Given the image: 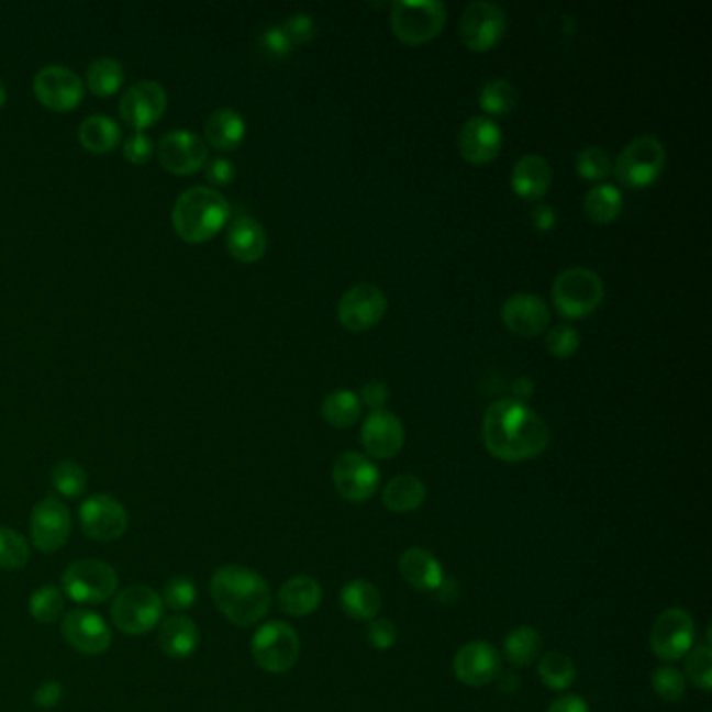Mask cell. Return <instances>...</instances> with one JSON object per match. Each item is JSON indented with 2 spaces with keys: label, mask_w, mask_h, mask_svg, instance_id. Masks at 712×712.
<instances>
[{
  "label": "cell",
  "mask_w": 712,
  "mask_h": 712,
  "mask_svg": "<svg viewBox=\"0 0 712 712\" xmlns=\"http://www.w3.org/2000/svg\"><path fill=\"white\" fill-rule=\"evenodd\" d=\"M482 441L498 460H533L547 449L549 429L533 408L519 399L505 398L487 408Z\"/></svg>",
  "instance_id": "1"
},
{
  "label": "cell",
  "mask_w": 712,
  "mask_h": 712,
  "mask_svg": "<svg viewBox=\"0 0 712 712\" xmlns=\"http://www.w3.org/2000/svg\"><path fill=\"white\" fill-rule=\"evenodd\" d=\"M210 591L215 608L236 627L259 623L272 607L268 581L247 566H220L211 577Z\"/></svg>",
  "instance_id": "2"
},
{
  "label": "cell",
  "mask_w": 712,
  "mask_h": 712,
  "mask_svg": "<svg viewBox=\"0 0 712 712\" xmlns=\"http://www.w3.org/2000/svg\"><path fill=\"white\" fill-rule=\"evenodd\" d=\"M231 218V203L220 190L210 187L187 189L174 203L171 222L180 238L203 243L224 229Z\"/></svg>",
  "instance_id": "3"
},
{
  "label": "cell",
  "mask_w": 712,
  "mask_h": 712,
  "mask_svg": "<svg viewBox=\"0 0 712 712\" xmlns=\"http://www.w3.org/2000/svg\"><path fill=\"white\" fill-rule=\"evenodd\" d=\"M552 299L560 314L579 320L602 305L604 282L589 268H566L552 285Z\"/></svg>",
  "instance_id": "4"
},
{
  "label": "cell",
  "mask_w": 712,
  "mask_h": 712,
  "mask_svg": "<svg viewBox=\"0 0 712 712\" xmlns=\"http://www.w3.org/2000/svg\"><path fill=\"white\" fill-rule=\"evenodd\" d=\"M667 164V148L656 136H637L623 148L612 164L619 182L628 189H646L658 180Z\"/></svg>",
  "instance_id": "5"
},
{
  "label": "cell",
  "mask_w": 712,
  "mask_h": 712,
  "mask_svg": "<svg viewBox=\"0 0 712 712\" xmlns=\"http://www.w3.org/2000/svg\"><path fill=\"white\" fill-rule=\"evenodd\" d=\"M447 20L440 0H399L391 2V27L399 41L424 44L437 38Z\"/></svg>",
  "instance_id": "6"
},
{
  "label": "cell",
  "mask_w": 712,
  "mask_h": 712,
  "mask_svg": "<svg viewBox=\"0 0 712 712\" xmlns=\"http://www.w3.org/2000/svg\"><path fill=\"white\" fill-rule=\"evenodd\" d=\"M118 572L103 560L86 558L67 566L62 577L65 596L78 604H103L118 591Z\"/></svg>",
  "instance_id": "7"
},
{
  "label": "cell",
  "mask_w": 712,
  "mask_h": 712,
  "mask_svg": "<svg viewBox=\"0 0 712 712\" xmlns=\"http://www.w3.org/2000/svg\"><path fill=\"white\" fill-rule=\"evenodd\" d=\"M162 596L145 586H132L118 593L111 607V621L126 635H145L164 616Z\"/></svg>",
  "instance_id": "8"
},
{
  "label": "cell",
  "mask_w": 712,
  "mask_h": 712,
  "mask_svg": "<svg viewBox=\"0 0 712 712\" xmlns=\"http://www.w3.org/2000/svg\"><path fill=\"white\" fill-rule=\"evenodd\" d=\"M299 635L289 623L272 621L255 631L252 652L257 667L280 675L293 669L299 660Z\"/></svg>",
  "instance_id": "9"
},
{
  "label": "cell",
  "mask_w": 712,
  "mask_h": 712,
  "mask_svg": "<svg viewBox=\"0 0 712 712\" xmlns=\"http://www.w3.org/2000/svg\"><path fill=\"white\" fill-rule=\"evenodd\" d=\"M505 27H508V22H505V13L500 4L487 2V0L472 2L461 13V43L475 53H487L496 44H500L503 34H505Z\"/></svg>",
  "instance_id": "10"
},
{
  "label": "cell",
  "mask_w": 712,
  "mask_h": 712,
  "mask_svg": "<svg viewBox=\"0 0 712 712\" xmlns=\"http://www.w3.org/2000/svg\"><path fill=\"white\" fill-rule=\"evenodd\" d=\"M127 523L130 519L124 503L109 493L90 496L80 505V524L86 537L92 542L111 544L120 539L127 531Z\"/></svg>",
  "instance_id": "11"
},
{
  "label": "cell",
  "mask_w": 712,
  "mask_h": 712,
  "mask_svg": "<svg viewBox=\"0 0 712 712\" xmlns=\"http://www.w3.org/2000/svg\"><path fill=\"white\" fill-rule=\"evenodd\" d=\"M696 639V625L683 608L665 610L649 633L652 652L667 663H675L688 656Z\"/></svg>",
  "instance_id": "12"
},
{
  "label": "cell",
  "mask_w": 712,
  "mask_h": 712,
  "mask_svg": "<svg viewBox=\"0 0 712 712\" xmlns=\"http://www.w3.org/2000/svg\"><path fill=\"white\" fill-rule=\"evenodd\" d=\"M333 481L343 500L366 502L377 493L380 472L370 458L357 452H345L333 466Z\"/></svg>",
  "instance_id": "13"
},
{
  "label": "cell",
  "mask_w": 712,
  "mask_h": 712,
  "mask_svg": "<svg viewBox=\"0 0 712 712\" xmlns=\"http://www.w3.org/2000/svg\"><path fill=\"white\" fill-rule=\"evenodd\" d=\"M387 312V297L377 285L359 282L341 297L338 301V322L352 331L361 333L372 329Z\"/></svg>",
  "instance_id": "14"
},
{
  "label": "cell",
  "mask_w": 712,
  "mask_h": 712,
  "mask_svg": "<svg viewBox=\"0 0 712 712\" xmlns=\"http://www.w3.org/2000/svg\"><path fill=\"white\" fill-rule=\"evenodd\" d=\"M62 635L67 646L78 649L86 656L105 654L113 642L111 627L107 625L105 619L86 608H74L65 614Z\"/></svg>",
  "instance_id": "15"
},
{
  "label": "cell",
  "mask_w": 712,
  "mask_h": 712,
  "mask_svg": "<svg viewBox=\"0 0 712 712\" xmlns=\"http://www.w3.org/2000/svg\"><path fill=\"white\" fill-rule=\"evenodd\" d=\"M71 535L69 510L57 498H44L36 503L30 516V537L44 554L59 552Z\"/></svg>",
  "instance_id": "16"
},
{
  "label": "cell",
  "mask_w": 712,
  "mask_h": 712,
  "mask_svg": "<svg viewBox=\"0 0 712 712\" xmlns=\"http://www.w3.org/2000/svg\"><path fill=\"white\" fill-rule=\"evenodd\" d=\"M34 92L41 103L55 111H69L85 97L82 78L65 65H44L34 76Z\"/></svg>",
  "instance_id": "17"
},
{
  "label": "cell",
  "mask_w": 712,
  "mask_h": 712,
  "mask_svg": "<svg viewBox=\"0 0 712 712\" xmlns=\"http://www.w3.org/2000/svg\"><path fill=\"white\" fill-rule=\"evenodd\" d=\"M159 162L174 174H192L208 162V143L192 130H169L159 141Z\"/></svg>",
  "instance_id": "18"
},
{
  "label": "cell",
  "mask_w": 712,
  "mask_h": 712,
  "mask_svg": "<svg viewBox=\"0 0 712 712\" xmlns=\"http://www.w3.org/2000/svg\"><path fill=\"white\" fill-rule=\"evenodd\" d=\"M168 107V92L166 88L155 80H141L130 86L122 101H120V115L124 122L136 130L155 124Z\"/></svg>",
  "instance_id": "19"
},
{
  "label": "cell",
  "mask_w": 712,
  "mask_h": 712,
  "mask_svg": "<svg viewBox=\"0 0 712 712\" xmlns=\"http://www.w3.org/2000/svg\"><path fill=\"white\" fill-rule=\"evenodd\" d=\"M359 440H361L364 449L372 458L389 460L401 452L403 441H405V431H403V424H401L398 414L382 408V410H372L366 416L361 424Z\"/></svg>",
  "instance_id": "20"
},
{
  "label": "cell",
  "mask_w": 712,
  "mask_h": 712,
  "mask_svg": "<svg viewBox=\"0 0 712 712\" xmlns=\"http://www.w3.org/2000/svg\"><path fill=\"white\" fill-rule=\"evenodd\" d=\"M500 652L489 642L481 639L464 644L454 656V672L458 681L470 688H482L496 681V677L500 675Z\"/></svg>",
  "instance_id": "21"
},
{
  "label": "cell",
  "mask_w": 712,
  "mask_h": 712,
  "mask_svg": "<svg viewBox=\"0 0 712 712\" xmlns=\"http://www.w3.org/2000/svg\"><path fill=\"white\" fill-rule=\"evenodd\" d=\"M502 127L487 115L470 118L460 130L458 148L461 157L470 164L485 166L491 164L502 151Z\"/></svg>",
  "instance_id": "22"
},
{
  "label": "cell",
  "mask_w": 712,
  "mask_h": 712,
  "mask_svg": "<svg viewBox=\"0 0 712 712\" xmlns=\"http://www.w3.org/2000/svg\"><path fill=\"white\" fill-rule=\"evenodd\" d=\"M502 320L514 335L537 336L549 324V310L539 294H510L503 301Z\"/></svg>",
  "instance_id": "23"
},
{
  "label": "cell",
  "mask_w": 712,
  "mask_h": 712,
  "mask_svg": "<svg viewBox=\"0 0 712 712\" xmlns=\"http://www.w3.org/2000/svg\"><path fill=\"white\" fill-rule=\"evenodd\" d=\"M399 572L403 581L416 591H437L443 583L440 560L424 547H410L399 558Z\"/></svg>",
  "instance_id": "24"
},
{
  "label": "cell",
  "mask_w": 712,
  "mask_h": 712,
  "mask_svg": "<svg viewBox=\"0 0 712 712\" xmlns=\"http://www.w3.org/2000/svg\"><path fill=\"white\" fill-rule=\"evenodd\" d=\"M226 245L232 257H236L238 262L252 264L257 262L268 247V238H266V231L264 226L249 215H241L232 220L231 229L226 234Z\"/></svg>",
  "instance_id": "25"
},
{
  "label": "cell",
  "mask_w": 712,
  "mask_h": 712,
  "mask_svg": "<svg viewBox=\"0 0 712 712\" xmlns=\"http://www.w3.org/2000/svg\"><path fill=\"white\" fill-rule=\"evenodd\" d=\"M157 642L166 656L174 660H185L199 648L201 635H199V628L192 619L185 614H176L162 623L159 633H157Z\"/></svg>",
  "instance_id": "26"
},
{
  "label": "cell",
  "mask_w": 712,
  "mask_h": 712,
  "mask_svg": "<svg viewBox=\"0 0 712 712\" xmlns=\"http://www.w3.org/2000/svg\"><path fill=\"white\" fill-rule=\"evenodd\" d=\"M552 185V168L542 155H524L512 169V189L526 201L542 199Z\"/></svg>",
  "instance_id": "27"
},
{
  "label": "cell",
  "mask_w": 712,
  "mask_h": 712,
  "mask_svg": "<svg viewBox=\"0 0 712 712\" xmlns=\"http://www.w3.org/2000/svg\"><path fill=\"white\" fill-rule=\"evenodd\" d=\"M320 602L322 587L308 575H294L278 591V607L291 616H308L318 610Z\"/></svg>",
  "instance_id": "28"
},
{
  "label": "cell",
  "mask_w": 712,
  "mask_h": 712,
  "mask_svg": "<svg viewBox=\"0 0 712 712\" xmlns=\"http://www.w3.org/2000/svg\"><path fill=\"white\" fill-rule=\"evenodd\" d=\"M245 120L238 111L231 107H220L211 113L205 122V138L211 147L218 151H232L238 147L245 138Z\"/></svg>",
  "instance_id": "29"
},
{
  "label": "cell",
  "mask_w": 712,
  "mask_h": 712,
  "mask_svg": "<svg viewBox=\"0 0 712 712\" xmlns=\"http://www.w3.org/2000/svg\"><path fill=\"white\" fill-rule=\"evenodd\" d=\"M338 602L347 616H352L354 621H368V623L377 619L382 607L377 587L366 579H354L343 587Z\"/></svg>",
  "instance_id": "30"
},
{
  "label": "cell",
  "mask_w": 712,
  "mask_h": 712,
  "mask_svg": "<svg viewBox=\"0 0 712 712\" xmlns=\"http://www.w3.org/2000/svg\"><path fill=\"white\" fill-rule=\"evenodd\" d=\"M424 500H426V487L414 475H399L387 482L382 491V502L387 505V510L398 514L419 510Z\"/></svg>",
  "instance_id": "31"
},
{
  "label": "cell",
  "mask_w": 712,
  "mask_h": 712,
  "mask_svg": "<svg viewBox=\"0 0 712 712\" xmlns=\"http://www.w3.org/2000/svg\"><path fill=\"white\" fill-rule=\"evenodd\" d=\"M80 143L92 153H109L120 143V126L103 113H94L80 124Z\"/></svg>",
  "instance_id": "32"
},
{
  "label": "cell",
  "mask_w": 712,
  "mask_h": 712,
  "mask_svg": "<svg viewBox=\"0 0 712 712\" xmlns=\"http://www.w3.org/2000/svg\"><path fill=\"white\" fill-rule=\"evenodd\" d=\"M583 208L591 222L608 224L614 222L623 210V194L612 185H596L587 192Z\"/></svg>",
  "instance_id": "33"
},
{
  "label": "cell",
  "mask_w": 712,
  "mask_h": 712,
  "mask_svg": "<svg viewBox=\"0 0 712 712\" xmlns=\"http://www.w3.org/2000/svg\"><path fill=\"white\" fill-rule=\"evenodd\" d=\"M505 660L514 667H529L542 654V635L533 627L514 628L503 642Z\"/></svg>",
  "instance_id": "34"
},
{
  "label": "cell",
  "mask_w": 712,
  "mask_h": 712,
  "mask_svg": "<svg viewBox=\"0 0 712 712\" xmlns=\"http://www.w3.org/2000/svg\"><path fill=\"white\" fill-rule=\"evenodd\" d=\"M322 416L336 429H347L361 416V401L354 391L336 389L322 401Z\"/></svg>",
  "instance_id": "35"
},
{
  "label": "cell",
  "mask_w": 712,
  "mask_h": 712,
  "mask_svg": "<svg viewBox=\"0 0 712 712\" xmlns=\"http://www.w3.org/2000/svg\"><path fill=\"white\" fill-rule=\"evenodd\" d=\"M122 82H124V65L113 57L94 59L86 71V85L97 97L113 94Z\"/></svg>",
  "instance_id": "36"
},
{
  "label": "cell",
  "mask_w": 712,
  "mask_h": 712,
  "mask_svg": "<svg viewBox=\"0 0 712 712\" xmlns=\"http://www.w3.org/2000/svg\"><path fill=\"white\" fill-rule=\"evenodd\" d=\"M539 679L549 690H568L577 679L575 663L563 652H547L539 660Z\"/></svg>",
  "instance_id": "37"
},
{
  "label": "cell",
  "mask_w": 712,
  "mask_h": 712,
  "mask_svg": "<svg viewBox=\"0 0 712 712\" xmlns=\"http://www.w3.org/2000/svg\"><path fill=\"white\" fill-rule=\"evenodd\" d=\"M516 99H519L516 88L502 78L487 80L482 85L481 94H479L482 111L487 115H496V118L508 115L516 107Z\"/></svg>",
  "instance_id": "38"
},
{
  "label": "cell",
  "mask_w": 712,
  "mask_h": 712,
  "mask_svg": "<svg viewBox=\"0 0 712 712\" xmlns=\"http://www.w3.org/2000/svg\"><path fill=\"white\" fill-rule=\"evenodd\" d=\"M27 608L34 621L51 625L64 614L65 593L57 586H43L32 593Z\"/></svg>",
  "instance_id": "39"
},
{
  "label": "cell",
  "mask_w": 712,
  "mask_h": 712,
  "mask_svg": "<svg viewBox=\"0 0 712 712\" xmlns=\"http://www.w3.org/2000/svg\"><path fill=\"white\" fill-rule=\"evenodd\" d=\"M51 481L64 498L76 500L85 493L88 477H86L85 468L78 461L64 460L53 468Z\"/></svg>",
  "instance_id": "40"
},
{
  "label": "cell",
  "mask_w": 712,
  "mask_h": 712,
  "mask_svg": "<svg viewBox=\"0 0 712 712\" xmlns=\"http://www.w3.org/2000/svg\"><path fill=\"white\" fill-rule=\"evenodd\" d=\"M30 560V544L22 533L0 526V568L2 570H18L27 565Z\"/></svg>",
  "instance_id": "41"
},
{
  "label": "cell",
  "mask_w": 712,
  "mask_h": 712,
  "mask_svg": "<svg viewBox=\"0 0 712 712\" xmlns=\"http://www.w3.org/2000/svg\"><path fill=\"white\" fill-rule=\"evenodd\" d=\"M698 690L709 691L712 688V649L711 646H698L688 652L686 660V681Z\"/></svg>",
  "instance_id": "42"
},
{
  "label": "cell",
  "mask_w": 712,
  "mask_h": 712,
  "mask_svg": "<svg viewBox=\"0 0 712 712\" xmlns=\"http://www.w3.org/2000/svg\"><path fill=\"white\" fill-rule=\"evenodd\" d=\"M575 168L586 180H602L612 174V159L602 147H586L577 155Z\"/></svg>",
  "instance_id": "43"
},
{
  "label": "cell",
  "mask_w": 712,
  "mask_h": 712,
  "mask_svg": "<svg viewBox=\"0 0 712 712\" xmlns=\"http://www.w3.org/2000/svg\"><path fill=\"white\" fill-rule=\"evenodd\" d=\"M686 686L688 683L683 672L675 667H660L652 675V690L656 691V696L663 698L665 702L681 700L686 693Z\"/></svg>",
  "instance_id": "44"
},
{
  "label": "cell",
  "mask_w": 712,
  "mask_h": 712,
  "mask_svg": "<svg viewBox=\"0 0 712 712\" xmlns=\"http://www.w3.org/2000/svg\"><path fill=\"white\" fill-rule=\"evenodd\" d=\"M164 607H168L174 612H185L197 602V587L190 581L189 577H174L169 579L164 587Z\"/></svg>",
  "instance_id": "45"
},
{
  "label": "cell",
  "mask_w": 712,
  "mask_h": 712,
  "mask_svg": "<svg viewBox=\"0 0 712 712\" xmlns=\"http://www.w3.org/2000/svg\"><path fill=\"white\" fill-rule=\"evenodd\" d=\"M579 333L570 324H558L545 336V347L554 357H570L579 349Z\"/></svg>",
  "instance_id": "46"
},
{
  "label": "cell",
  "mask_w": 712,
  "mask_h": 712,
  "mask_svg": "<svg viewBox=\"0 0 712 712\" xmlns=\"http://www.w3.org/2000/svg\"><path fill=\"white\" fill-rule=\"evenodd\" d=\"M280 27L285 32V36L289 38L291 46H301V44H308L310 41H314L315 22L310 15H305V13H294Z\"/></svg>",
  "instance_id": "47"
},
{
  "label": "cell",
  "mask_w": 712,
  "mask_h": 712,
  "mask_svg": "<svg viewBox=\"0 0 712 712\" xmlns=\"http://www.w3.org/2000/svg\"><path fill=\"white\" fill-rule=\"evenodd\" d=\"M366 639L375 649H389L398 639V628L389 619H372L366 627Z\"/></svg>",
  "instance_id": "48"
},
{
  "label": "cell",
  "mask_w": 712,
  "mask_h": 712,
  "mask_svg": "<svg viewBox=\"0 0 712 712\" xmlns=\"http://www.w3.org/2000/svg\"><path fill=\"white\" fill-rule=\"evenodd\" d=\"M153 153H155V145L147 132H143V130H136L134 134H130L124 143V155L132 164H147L148 159L153 157Z\"/></svg>",
  "instance_id": "49"
},
{
  "label": "cell",
  "mask_w": 712,
  "mask_h": 712,
  "mask_svg": "<svg viewBox=\"0 0 712 712\" xmlns=\"http://www.w3.org/2000/svg\"><path fill=\"white\" fill-rule=\"evenodd\" d=\"M259 44H262V48H264L268 55H272V57H287V55L291 53V48H293L291 43H289V38L285 36L282 27H268V30L262 34Z\"/></svg>",
  "instance_id": "50"
},
{
  "label": "cell",
  "mask_w": 712,
  "mask_h": 712,
  "mask_svg": "<svg viewBox=\"0 0 712 712\" xmlns=\"http://www.w3.org/2000/svg\"><path fill=\"white\" fill-rule=\"evenodd\" d=\"M62 700H64V686L59 681H55V679L44 681L43 686L34 691V704L38 709H43V711L55 709Z\"/></svg>",
  "instance_id": "51"
},
{
  "label": "cell",
  "mask_w": 712,
  "mask_h": 712,
  "mask_svg": "<svg viewBox=\"0 0 712 712\" xmlns=\"http://www.w3.org/2000/svg\"><path fill=\"white\" fill-rule=\"evenodd\" d=\"M205 176L211 185L226 187L234 180V164L226 157H215L205 166Z\"/></svg>",
  "instance_id": "52"
},
{
  "label": "cell",
  "mask_w": 712,
  "mask_h": 712,
  "mask_svg": "<svg viewBox=\"0 0 712 712\" xmlns=\"http://www.w3.org/2000/svg\"><path fill=\"white\" fill-rule=\"evenodd\" d=\"M389 387L380 380H368L361 387V401L372 410H382V405L389 401Z\"/></svg>",
  "instance_id": "53"
},
{
  "label": "cell",
  "mask_w": 712,
  "mask_h": 712,
  "mask_svg": "<svg viewBox=\"0 0 712 712\" xmlns=\"http://www.w3.org/2000/svg\"><path fill=\"white\" fill-rule=\"evenodd\" d=\"M547 712H591L589 707H587L586 700L581 696H575V693H566V696H560L556 698Z\"/></svg>",
  "instance_id": "54"
},
{
  "label": "cell",
  "mask_w": 712,
  "mask_h": 712,
  "mask_svg": "<svg viewBox=\"0 0 712 712\" xmlns=\"http://www.w3.org/2000/svg\"><path fill=\"white\" fill-rule=\"evenodd\" d=\"M531 220H533L535 231H552L556 226V211L552 210L549 205H545V203H539V205H535V210L531 213Z\"/></svg>",
  "instance_id": "55"
},
{
  "label": "cell",
  "mask_w": 712,
  "mask_h": 712,
  "mask_svg": "<svg viewBox=\"0 0 712 712\" xmlns=\"http://www.w3.org/2000/svg\"><path fill=\"white\" fill-rule=\"evenodd\" d=\"M512 391L519 401H524V399L531 398L533 396V380L531 378H519L514 385H512Z\"/></svg>",
  "instance_id": "56"
},
{
  "label": "cell",
  "mask_w": 712,
  "mask_h": 712,
  "mask_svg": "<svg viewBox=\"0 0 712 712\" xmlns=\"http://www.w3.org/2000/svg\"><path fill=\"white\" fill-rule=\"evenodd\" d=\"M4 99H7V88H4L2 80H0V105L4 103Z\"/></svg>",
  "instance_id": "57"
}]
</instances>
